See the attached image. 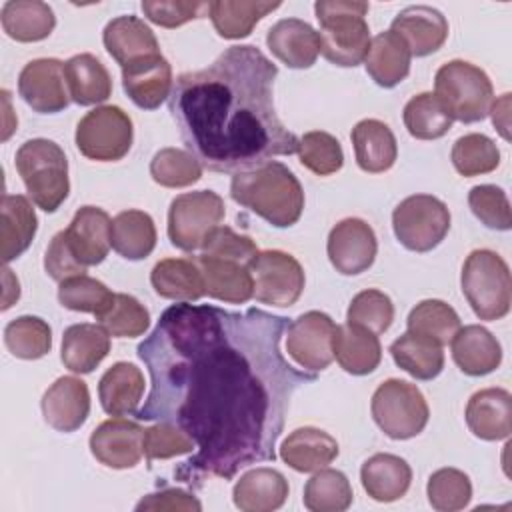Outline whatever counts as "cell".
I'll return each instance as SVG.
<instances>
[{"label":"cell","mask_w":512,"mask_h":512,"mask_svg":"<svg viewBox=\"0 0 512 512\" xmlns=\"http://www.w3.org/2000/svg\"><path fill=\"white\" fill-rule=\"evenodd\" d=\"M134 128L120 106H98L84 114L76 126V146L82 156L96 162L122 160L132 148Z\"/></svg>","instance_id":"11"},{"label":"cell","mask_w":512,"mask_h":512,"mask_svg":"<svg viewBox=\"0 0 512 512\" xmlns=\"http://www.w3.org/2000/svg\"><path fill=\"white\" fill-rule=\"evenodd\" d=\"M298 158L302 166L318 176H330L344 164V152L340 142L322 130L306 132L298 144Z\"/></svg>","instance_id":"49"},{"label":"cell","mask_w":512,"mask_h":512,"mask_svg":"<svg viewBox=\"0 0 512 512\" xmlns=\"http://www.w3.org/2000/svg\"><path fill=\"white\" fill-rule=\"evenodd\" d=\"M230 196L276 228L296 224L304 210V190L298 178L286 164L276 160L234 172Z\"/></svg>","instance_id":"3"},{"label":"cell","mask_w":512,"mask_h":512,"mask_svg":"<svg viewBox=\"0 0 512 512\" xmlns=\"http://www.w3.org/2000/svg\"><path fill=\"white\" fill-rule=\"evenodd\" d=\"M404 126L416 140H436L452 128V114L446 104L432 92L412 96L404 106Z\"/></svg>","instance_id":"41"},{"label":"cell","mask_w":512,"mask_h":512,"mask_svg":"<svg viewBox=\"0 0 512 512\" xmlns=\"http://www.w3.org/2000/svg\"><path fill=\"white\" fill-rule=\"evenodd\" d=\"M136 510H188V512H200L202 504L198 498H194L190 492L182 488H164L160 492L144 496L138 504Z\"/></svg>","instance_id":"57"},{"label":"cell","mask_w":512,"mask_h":512,"mask_svg":"<svg viewBox=\"0 0 512 512\" xmlns=\"http://www.w3.org/2000/svg\"><path fill=\"white\" fill-rule=\"evenodd\" d=\"M288 324L260 308L180 302L138 344L150 392L136 418L176 424L198 448L174 468L178 482L200 488L208 478L230 480L250 464L276 460L290 400L316 380L284 358Z\"/></svg>","instance_id":"1"},{"label":"cell","mask_w":512,"mask_h":512,"mask_svg":"<svg viewBox=\"0 0 512 512\" xmlns=\"http://www.w3.org/2000/svg\"><path fill=\"white\" fill-rule=\"evenodd\" d=\"M110 352V334L104 326L80 322L62 334V364L74 374H90Z\"/></svg>","instance_id":"28"},{"label":"cell","mask_w":512,"mask_h":512,"mask_svg":"<svg viewBox=\"0 0 512 512\" xmlns=\"http://www.w3.org/2000/svg\"><path fill=\"white\" fill-rule=\"evenodd\" d=\"M334 320L318 310H310L292 320L286 328L288 356L308 372H322L334 360Z\"/></svg>","instance_id":"13"},{"label":"cell","mask_w":512,"mask_h":512,"mask_svg":"<svg viewBox=\"0 0 512 512\" xmlns=\"http://www.w3.org/2000/svg\"><path fill=\"white\" fill-rule=\"evenodd\" d=\"M210 2H182V0H144L142 12L144 16L162 26V28H178L194 18L208 16Z\"/></svg>","instance_id":"54"},{"label":"cell","mask_w":512,"mask_h":512,"mask_svg":"<svg viewBox=\"0 0 512 512\" xmlns=\"http://www.w3.org/2000/svg\"><path fill=\"white\" fill-rule=\"evenodd\" d=\"M436 96L446 104L454 120L464 124L480 122L488 116L494 88L488 74L466 62L450 60L442 64L434 76Z\"/></svg>","instance_id":"7"},{"label":"cell","mask_w":512,"mask_h":512,"mask_svg":"<svg viewBox=\"0 0 512 512\" xmlns=\"http://www.w3.org/2000/svg\"><path fill=\"white\" fill-rule=\"evenodd\" d=\"M392 360L416 380H432L444 368L442 346L414 332H404L390 344Z\"/></svg>","instance_id":"39"},{"label":"cell","mask_w":512,"mask_h":512,"mask_svg":"<svg viewBox=\"0 0 512 512\" xmlns=\"http://www.w3.org/2000/svg\"><path fill=\"white\" fill-rule=\"evenodd\" d=\"M452 344V358L456 366L468 376H484L494 372L502 362V346L496 336L480 324L460 328Z\"/></svg>","instance_id":"25"},{"label":"cell","mask_w":512,"mask_h":512,"mask_svg":"<svg viewBox=\"0 0 512 512\" xmlns=\"http://www.w3.org/2000/svg\"><path fill=\"white\" fill-rule=\"evenodd\" d=\"M276 76L278 66L264 52L236 44L210 66L176 78L168 108L204 168L234 174L298 152L300 138L274 108Z\"/></svg>","instance_id":"2"},{"label":"cell","mask_w":512,"mask_h":512,"mask_svg":"<svg viewBox=\"0 0 512 512\" xmlns=\"http://www.w3.org/2000/svg\"><path fill=\"white\" fill-rule=\"evenodd\" d=\"M488 114H492V124L500 132V136L504 140H510V132H508V128H510V94L508 92L502 94L496 100V104L492 106V112H488Z\"/></svg>","instance_id":"58"},{"label":"cell","mask_w":512,"mask_h":512,"mask_svg":"<svg viewBox=\"0 0 512 512\" xmlns=\"http://www.w3.org/2000/svg\"><path fill=\"white\" fill-rule=\"evenodd\" d=\"M390 30L404 40L412 56L420 58L442 48L448 38V20L440 10L416 4L400 10Z\"/></svg>","instance_id":"19"},{"label":"cell","mask_w":512,"mask_h":512,"mask_svg":"<svg viewBox=\"0 0 512 512\" xmlns=\"http://www.w3.org/2000/svg\"><path fill=\"white\" fill-rule=\"evenodd\" d=\"M410 58L412 54L404 40L392 30H386L370 40L364 66L378 86L394 88L408 76Z\"/></svg>","instance_id":"33"},{"label":"cell","mask_w":512,"mask_h":512,"mask_svg":"<svg viewBox=\"0 0 512 512\" xmlns=\"http://www.w3.org/2000/svg\"><path fill=\"white\" fill-rule=\"evenodd\" d=\"M144 394V374L130 362L112 364L98 382L102 410L110 416H128L138 410Z\"/></svg>","instance_id":"31"},{"label":"cell","mask_w":512,"mask_h":512,"mask_svg":"<svg viewBox=\"0 0 512 512\" xmlns=\"http://www.w3.org/2000/svg\"><path fill=\"white\" fill-rule=\"evenodd\" d=\"M350 138L356 162L364 172L380 174L394 166L398 156V144L392 130L384 122L376 118L360 120L352 128Z\"/></svg>","instance_id":"32"},{"label":"cell","mask_w":512,"mask_h":512,"mask_svg":"<svg viewBox=\"0 0 512 512\" xmlns=\"http://www.w3.org/2000/svg\"><path fill=\"white\" fill-rule=\"evenodd\" d=\"M326 252L336 272L356 276L374 264L378 240L372 226L362 218H344L330 230Z\"/></svg>","instance_id":"14"},{"label":"cell","mask_w":512,"mask_h":512,"mask_svg":"<svg viewBox=\"0 0 512 512\" xmlns=\"http://www.w3.org/2000/svg\"><path fill=\"white\" fill-rule=\"evenodd\" d=\"M38 228V218L30 200L22 194H4L2 196V260L8 264L18 258L34 240Z\"/></svg>","instance_id":"37"},{"label":"cell","mask_w":512,"mask_h":512,"mask_svg":"<svg viewBox=\"0 0 512 512\" xmlns=\"http://www.w3.org/2000/svg\"><path fill=\"white\" fill-rule=\"evenodd\" d=\"M426 494L434 510L456 512L470 504L472 482L468 474L458 468H440L430 474Z\"/></svg>","instance_id":"48"},{"label":"cell","mask_w":512,"mask_h":512,"mask_svg":"<svg viewBox=\"0 0 512 512\" xmlns=\"http://www.w3.org/2000/svg\"><path fill=\"white\" fill-rule=\"evenodd\" d=\"M70 100L80 106L100 104L112 94V78L106 66L92 54H76L64 62Z\"/></svg>","instance_id":"36"},{"label":"cell","mask_w":512,"mask_h":512,"mask_svg":"<svg viewBox=\"0 0 512 512\" xmlns=\"http://www.w3.org/2000/svg\"><path fill=\"white\" fill-rule=\"evenodd\" d=\"M158 296L178 302H196L206 294L200 268L190 258H164L150 272Z\"/></svg>","instance_id":"34"},{"label":"cell","mask_w":512,"mask_h":512,"mask_svg":"<svg viewBox=\"0 0 512 512\" xmlns=\"http://www.w3.org/2000/svg\"><path fill=\"white\" fill-rule=\"evenodd\" d=\"M144 428L138 422L110 418L90 434L92 456L114 470L134 468L144 454Z\"/></svg>","instance_id":"16"},{"label":"cell","mask_w":512,"mask_h":512,"mask_svg":"<svg viewBox=\"0 0 512 512\" xmlns=\"http://www.w3.org/2000/svg\"><path fill=\"white\" fill-rule=\"evenodd\" d=\"M338 452V442L328 432L314 426L292 430L280 444V458L296 472L326 468Z\"/></svg>","instance_id":"27"},{"label":"cell","mask_w":512,"mask_h":512,"mask_svg":"<svg viewBox=\"0 0 512 512\" xmlns=\"http://www.w3.org/2000/svg\"><path fill=\"white\" fill-rule=\"evenodd\" d=\"M4 344L16 358L38 360L52 348V330L38 316H18L4 328Z\"/></svg>","instance_id":"44"},{"label":"cell","mask_w":512,"mask_h":512,"mask_svg":"<svg viewBox=\"0 0 512 512\" xmlns=\"http://www.w3.org/2000/svg\"><path fill=\"white\" fill-rule=\"evenodd\" d=\"M100 326L114 338H136L142 336L150 326V312L130 294H114L110 304L96 314Z\"/></svg>","instance_id":"45"},{"label":"cell","mask_w":512,"mask_h":512,"mask_svg":"<svg viewBox=\"0 0 512 512\" xmlns=\"http://www.w3.org/2000/svg\"><path fill=\"white\" fill-rule=\"evenodd\" d=\"M282 2H246V0H216L210 2L208 16L218 36L226 40H240L250 36L252 28L270 12L280 8Z\"/></svg>","instance_id":"38"},{"label":"cell","mask_w":512,"mask_h":512,"mask_svg":"<svg viewBox=\"0 0 512 512\" xmlns=\"http://www.w3.org/2000/svg\"><path fill=\"white\" fill-rule=\"evenodd\" d=\"M452 164L458 174L472 178L488 174L500 164V150L492 138L484 134H464L452 146Z\"/></svg>","instance_id":"46"},{"label":"cell","mask_w":512,"mask_h":512,"mask_svg":"<svg viewBox=\"0 0 512 512\" xmlns=\"http://www.w3.org/2000/svg\"><path fill=\"white\" fill-rule=\"evenodd\" d=\"M104 48L120 64L126 66L138 58L160 54V44L150 26L134 14L112 18L102 34Z\"/></svg>","instance_id":"26"},{"label":"cell","mask_w":512,"mask_h":512,"mask_svg":"<svg viewBox=\"0 0 512 512\" xmlns=\"http://www.w3.org/2000/svg\"><path fill=\"white\" fill-rule=\"evenodd\" d=\"M270 52L288 68H310L320 54V34L304 20L282 18L266 34Z\"/></svg>","instance_id":"22"},{"label":"cell","mask_w":512,"mask_h":512,"mask_svg":"<svg viewBox=\"0 0 512 512\" xmlns=\"http://www.w3.org/2000/svg\"><path fill=\"white\" fill-rule=\"evenodd\" d=\"M204 278L206 294L228 304H244L254 296V278L248 264L200 254L194 258Z\"/></svg>","instance_id":"21"},{"label":"cell","mask_w":512,"mask_h":512,"mask_svg":"<svg viewBox=\"0 0 512 512\" xmlns=\"http://www.w3.org/2000/svg\"><path fill=\"white\" fill-rule=\"evenodd\" d=\"M392 228L404 248L430 252L450 230V210L432 194H414L394 208Z\"/></svg>","instance_id":"9"},{"label":"cell","mask_w":512,"mask_h":512,"mask_svg":"<svg viewBox=\"0 0 512 512\" xmlns=\"http://www.w3.org/2000/svg\"><path fill=\"white\" fill-rule=\"evenodd\" d=\"M368 2L318 0L314 4L320 22V52L342 68H354L364 62L370 48V28L366 22Z\"/></svg>","instance_id":"4"},{"label":"cell","mask_w":512,"mask_h":512,"mask_svg":"<svg viewBox=\"0 0 512 512\" xmlns=\"http://www.w3.org/2000/svg\"><path fill=\"white\" fill-rule=\"evenodd\" d=\"M156 246V226L148 212L122 210L112 220V248L126 260H142Z\"/></svg>","instance_id":"40"},{"label":"cell","mask_w":512,"mask_h":512,"mask_svg":"<svg viewBox=\"0 0 512 512\" xmlns=\"http://www.w3.org/2000/svg\"><path fill=\"white\" fill-rule=\"evenodd\" d=\"M44 270L50 278L58 282L86 274V266H82L74 256V252L70 250L64 230L54 234V238L50 240L44 254Z\"/></svg>","instance_id":"56"},{"label":"cell","mask_w":512,"mask_h":512,"mask_svg":"<svg viewBox=\"0 0 512 512\" xmlns=\"http://www.w3.org/2000/svg\"><path fill=\"white\" fill-rule=\"evenodd\" d=\"M248 268L254 278V298L262 304L288 308L296 304L304 290V270L288 252H258L248 262Z\"/></svg>","instance_id":"12"},{"label":"cell","mask_w":512,"mask_h":512,"mask_svg":"<svg viewBox=\"0 0 512 512\" xmlns=\"http://www.w3.org/2000/svg\"><path fill=\"white\" fill-rule=\"evenodd\" d=\"M466 424L476 438L504 440L512 432V396L504 388H484L466 404Z\"/></svg>","instance_id":"23"},{"label":"cell","mask_w":512,"mask_h":512,"mask_svg":"<svg viewBox=\"0 0 512 512\" xmlns=\"http://www.w3.org/2000/svg\"><path fill=\"white\" fill-rule=\"evenodd\" d=\"M334 358L354 376L370 374L382 360V346L378 334L358 324H340L334 330Z\"/></svg>","instance_id":"29"},{"label":"cell","mask_w":512,"mask_h":512,"mask_svg":"<svg viewBox=\"0 0 512 512\" xmlns=\"http://www.w3.org/2000/svg\"><path fill=\"white\" fill-rule=\"evenodd\" d=\"M150 176L164 188H184L202 178V164L188 150L162 148L150 162Z\"/></svg>","instance_id":"47"},{"label":"cell","mask_w":512,"mask_h":512,"mask_svg":"<svg viewBox=\"0 0 512 512\" xmlns=\"http://www.w3.org/2000/svg\"><path fill=\"white\" fill-rule=\"evenodd\" d=\"M16 170L32 202L44 212H56L68 198V158L48 138L26 140L16 150Z\"/></svg>","instance_id":"5"},{"label":"cell","mask_w":512,"mask_h":512,"mask_svg":"<svg viewBox=\"0 0 512 512\" xmlns=\"http://www.w3.org/2000/svg\"><path fill=\"white\" fill-rule=\"evenodd\" d=\"M64 234L78 262L86 268L96 266L108 256L112 246V220L102 208L82 206Z\"/></svg>","instance_id":"20"},{"label":"cell","mask_w":512,"mask_h":512,"mask_svg":"<svg viewBox=\"0 0 512 512\" xmlns=\"http://www.w3.org/2000/svg\"><path fill=\"white\" fill-rule=\"evenodd\" d=\"M288 498V480L274 468H252L244 472L232 490L234 506L242 512H272Z\"/></svg>","instance_id":"24"},{"label":"cell","mask_w":512,"mask_h":512,"mask_svg":"<svg viewBox=\"0 0 512 512\" xmlns=\"http://www.w3.org/2000/svg\"><path fill=\"white\" fill-rule=\"evenodd\" d=\"M408 332L430 338L432 342L446 346L460 330V318L456 310L444 300H422L418 302L406 320Z\"/></svg>","instance_id":"43"},{"label":"cell","mask_w":512,"mask_h":512,"mask_svg":"<svg viewBox=\"0 0 512 512\" xmlns=\"http://www.w3.org/2000/svg\"><path fill=\"white\" fill-rule=\"evenodd\" d=\"M122 86L128 98L144 110H156L172 90V66L162 54H150L122 66Z\"/></svg>","instance_id":"17"},{"label":"cell","mask_w":512,"mask_h":512,"mask_svg":"<svg viewBox=\"0 0 512 512\" xmlns=\"http://www.w3.org/2000/svg\"><path fill=\"white\" fill-rule=\"evenodd\" d=\"M18 94L38 114H56L70 102L64 62L58 58L30 60L18 76Z\"/></svg>","instance_id":"15"},{"label":"cell","mask_w":512,"mask_h":512,"mask_svg":"<svg viewBox=\"0 0 512 512\" xmlns=\"http://www.w3.org/2000/svg\"><path fill=\"white\" fill-rule=\"evenodd\" d=\"M462 294L480 320H500L512 302L510 268L494 250H472L462 266Z\"/></svg>","instance_id":"6"},{"label":"cell","mask_w":512,"mask_h":512,"mask_svg":"<svg viewBox=\"0 0 512 512\" xmlns=\"http://www.w3.org/2000/svg\"><path fill=\"white\" fill-rule=\"evenodd\" d=\"M352 486L344 472L320 468L304 486V506L310 512H344L352 504Z\"/></svg>","instance_id":"42"},{"label":"cell","mask_w":512,"mask_h":512,"mask_svg":"<svg viewBox=\"0 0 512 512\" xmlns=\"http://www.w3.org/2000/svg\"><path fill=\"white\" fill-rule=\"evenodd\" d=\"M224 200L212 190L180 194L168 210V238L184 252H196L224 220Z\"/></svg>","instance_id":"10"},{"label":"cell","mask_w":512,"mask_h":512,"mask_svg":"<svg viewBox=\"0 0 512 512\" xmlns=\"http://www.w3.org/2000/svg\"><path fill=\"white\" fill-rule=\"evenodd\" d=\"M468 206L472 214L492 230L512 228V210L508 196L494 184H480L468 192Z\"/></svg>","instance_id":"52"},{"label":"cell","mask_w":512,"mask_h":512,"mask_svg":"<svg viewBox=\"0 0 512 512\" xmlns=\"http://www.w3.org/2000/svg\"><path fill=\"white\" fill-rule=\"evenodd\" d=\"M112 296L114 292H110L106 284L86 274L62 280L58 288V300L64 308L74 312H90L94 316L110 304Z\"/></svg>","instance_id":"50"},{"label":"cell","mask_w":512,"mask_h":512,"mask_svg":"<svg viewBox=\"0 0 512 512\" xmlns=\"http://www.w3.org/2000/svg\"><path fill=\"white\" fill-rule=\"evenodd\" d=\"M202 254L248 264L258 254V246L250 236L238 234L230 226H218L202 244Z\"/></svg>","instance_id":"55"},{"label":"cell","mask_w":512,"mask_h":512,"mask_svg":"<svg viewBox=\"0 0 512 512\" xmlns=\"http://www.w3.org/2000/svg\"><path fill=\"white\" fill-rule=\"evenodd\" d=\"M372 418L392 440L418 436L430 418V410L420 388L408 380L390 378L372 394Z\"/></svg>","instance_id":"8"},{"label":"cell","mask_w":512,"mask_h":512,"mask_svg":"<svg viewBox=\"0 0 512 512\" xmlns=\"http://www.w3.org/2000/svg\"><path fill=\"white\" fill-rule=\"evenodd\" d=\"M360 480L366 494L376 502H394L402 498L412 482L410 464L396 454H374L360 468Z\"/></svg>","instance_id":"30"},{"label":"cell","mask_w":512,"mask_h":512,"mask_svg":"<svg viewBox=\"0 0 512 512\" xmlns=\"http://www.w3.org/2000/svg\"><path fill=\"white\" fill-rule=\"evenodd\" d=\"M0 22L4 32L16 42H40L48 38L56 26V16L46 2L40 0H8L2 6Z\"/></svg>","instance_id":"35"},{"label":"cell","mask_w":512,"mask_h":512,"mask_svg":"<svg viewBox=\"0 0 512 512\" xmlns=\"http://www.w3.org/2000/svg\"><path fill=\"white\" fill-rule=\"evenodd\" d=\"M346 320L350 324L364 326L374 334H382L390 328L394 320V304L388 294L376 288H368L358 292L346 312Z\"/></svg>","instance_id":"51"},{"label":"cell","mask_w":512,"mask_h":512,"mask_svg":"<svg viewBox=\"0 0 512 512\" xmlns=\"http://www.w3.org/2000/svg\"><path fill=\"white\" fill-rule=\"evenodd\" d=\"M144 456L146 462L154 460H166L182 454H190L196 444L194 440L176 424L170 422H158L144 430Z\"/></svg>","instance_id":"53"},{"label":"cell","mask_w":512,"mask_h":512,"mask_svg":"<svg viewBox=\"0 0 512 512\" xmlns=\"http://www.w3.org/2000/svg\"><path fill=\"white\" fill-rule=\"evenodd\" d=\"M42 416L58 432L78 430L90 412V392L84 380L76 376H60L44 392Z\"/></svg>","instance_id":"18"}]
</instances>
